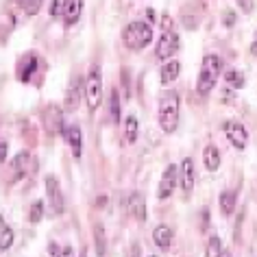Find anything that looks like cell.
I'll return each instance as SVG.
<instances>
[{"label": "cell", "mask_w": 257, "mask_h": 257, "mask_svg": "<svg viewBox=\"0 0 257 257\" xmlns=\"http://www.w3.org/2000/svg\"><path fill=\"white\" fill-rule=\"evenodd\" d=\"M109 111H111V120L113 122H120V94H118V89H113L111 92V109H109Z\"/></svg>", "instance_id": "26"}, {"label": "cell", "mask_w": 257, "mask_h": 257, "mask_svg": "<svg viewBox=\"0 0 257 257\" xmlns=\"http://www.w3.org/2000/svg\"><path fill=\"white\" fill-rule=\"evenodd\" d=\"M250 55H253V57H257V37H255V42L250 44Z\"/></svg>", "instance_id": "36"}, {"label": "cell", "mask_w": 257, "mask_h": 257, "mask_svg": "<svg viewBox=\"0 0 257 257\" xmlns=\"http://www.w3.org/2000/svg\"><path fill=\"white\" fill-rule=\"evenodd\" d=\"M222 131H224V136H227L229 144L233 146V149H237V151L246 149L248 131H246V126H244V124H240V122H235V120H227L222 124Z\"/></svg>", "instance_id": "6"}, {"label": "cell", "mask_w": 257, "mask_h": 257, "mask_svg": "<svg viewBox=\"0 0 257 257\" xmlns=\"http://www.w3.org/2000/svg\"><path fill=\"white\" fill-rule=\"evenodd\" d=\"M18 3L22 5V9L27 16H37L42 9V5H44V0H18Z\"/></svg>", "instance_id": "24"}, {"label": "cell", "mask_w": 257, "mask_h": 257, "mask_svg": "<svg viewBox=\"0 0 257 257\" xmlns=\"http://www.w3.org/2000/svg\"><path fill=\"white\" fill-rule=\"evenodd\" d=\"M44 218V203L42 201H35L33 203V207H31V214H29V220L33 222V224H37Z\"/></svg>", "instance_id": "27"}, {"label": "cell", "mask_w": 257, "mask_h": 257, "mask_svg": "<svg viewBox=\"0 0 257 257\" xmlns=\"http://www.w3.org/2000/svg\"><path fill=\"white\" fill-rule=\"evenodd\" d=\"M81 98H83V89H81V81L74 79L70 81L68 85V92H66V100H63V109H66L68 113H74L76 109H79L81 105Z\"/></svg>", "instance_id": "11"}, {"label": "cell", "mask_w": 257, "mask_h": 257, "mask_svg": "<svg viewBox=\"0 0 257 257\" xmlns=\"http://www.w3.org/2000/svg\"><path fill=\"white\" fill-rule=\"evenodd\" d=\"M146 18H149V24H155V20H157V16L153 9H146Z\"/></svg>", "instance_id": "35"}, {"label": "cell", "mask_w": 257, "mask_h": 257, "mask_svg": "<svg viewBox=\"0 0 257 257\" xmlns=\"http://www.w3.org/2000/svg\"><path fill=\"white\" fill-rule=\"evenodd\" d=\"M179 183V170L175 164L166 166L164 175H162V181H159V190H157V198L159 201H166V198H170L175 194V188Z\"/></svg>", "instance_id": "8"}, {"label": "cell", "mask_w": 257, "mask_h": 257, "mask_svg": "<svg viewBox=\"0 0 257 257\" xmlns=\"http://www.w3.org/2000/svg\"><path fill=\"white\" fill-rule=\"evenodd\" d=\"M179 50V35L177 31H162V37H159L157 46H155V57L159 61H168L177 55Z\"/></svg>", "instance_id": "5"}, {"label": "cell", "mask_w": 257, "mask_h": 257, "mask_svg": "<svg viewBox=\"0 0 257 257\" xmlns=\"http://www.w3.org/2000/svg\"><path fill=\"white\" fill-rule=\"evenodd\" d=\"M237 3V7L242 9V14H250V11L255 9V3L253 0H235Z\"/></svg>", "instance_id": "30"}, {"label": "cell", "mask_w": 257, "mask_h": 257, "mask_svg": "<svg viewBox=\"0 0 257 257\" xmlns=\"http://www.w3.org/2000/svg\"><path fill=\"white\" fill-rule=\"evenodd\" d=\"M179 115H181V98L177 92H164L159 98V126L164 133H175L179 126Z\"/></svg>", "instance_id": "1"}, {"label": "cell", "mask_w": 257, "mask_h": 257, "mask_svg": "<svg viewBox=\"0 0 257 257\" xmlns=\"http://www.w3.org/2000/svg\"><path fill=\"white\" fill-rule=\"evenodd\" d=\"M83 98L89 111H96L102 102V74L98 66H92L83 83Z\"/></svg>", "instance_id": "4"}, {"label": "cell", "mask_w": 257, "mask_h": 257, "mask_svg": "<svg viewBox=\"0 0 257 257\" xmlns=\"http://www.w3.org/2000/svg\"><path fill=\"white\" fill-rule=\"evenodd\" d=\"M170 29H172L170 16H164V18H162V31H170Z\"/></svg>", "instance_id": "33"}, {"label": "cell", "mask_w": 257, "mask_h": 257, "mask_svg": "<svg viewBox=\"0 0 257 257\" xmlns=\"http://www.w3.org/2000/svg\"><path fill=\"white\" fill-rule=\"evenodd\" d=\"M224 81H227L233 89H242L244 83H246V81H244V76L237 72V70H229V72H224Z\"/></svg>", "instance_id": "23"}, {"label": "cell", "mask_w": 257, "mask_h": 257, "mask_svg": "<svg viewBox=\"0 0 257 257\" xmlns=\"http://www.w3.org/2000/svg\"><path fill=\"white\" fill-rule=\"evenodd\" d=\"M61 255H72V248H70V246H63V250H61Z\"/></svg>", "instance_id": "37"}, {"label": "cell", "mask_w": 257, "mask_h": 257, "mask_svg": "<svg viewBox=\"0 0 257 257\" xmlns=\"http://www.w3.org/2000/svg\"><path fill=\"white\" fill-rule=\"evenodd\" d=\"M46 196H48L53 216H61L63 207H66V201H63V192H61V185L57 181V177H46Z\"/></svg>", "instance_id": "7"}, {"label": "cell", "mask_w": 257, "mask_h": 257, "mask_svg": "<svg viewBox=\"0 0 257 257\" xmlns=\"http://www.w3.org/2000/svg\"><path fill=\"white\" fill-rule=\"evenodd\" d=\"M122 40H124V46L128 50H144L153 42V24L144 20L128 22L124 27V33H122Z\"/></svg>", "instance_id": "2"}, {"label": "cell", "mask_w": 257, "mask_h": 257, "mask_svg": "<svg viewBox=\"0 0 257 257\" xmlns=\"http://www.w3.org/2000/svg\"><path fill=\"white\" fill-rule=\"evenodd\" d=\"M31 168V155L27 151H22V153H18L16 159H14V172H16V181L18 179H22L24 175L29 172Z\"/></svg>", "instance_id": "20"}, {"label": "cell", "mask_w": 257, "mask_h": 257, "mask_svg": "<svg viewBox=\"0 0 257 257\" xmlns=\"http://www.w3.org/2000/svg\"><path fill=\"white\" fill-rule=\"evenodd\" d=\"M203 164L207 172H216L220 168V153H218L216 146H205L203 149Z\"/></svg>", "instance_id": "17"}, {"label": "cell", "mask_w": 257, "mask_h": 257, "mask_svg": "<svg viewBox=\"0 0 257 257\" xmlns=\"http://www.w3.org/2000/svg\"><path fill=\"white\" fill-rule=\"evenodd\" d=\"M48 14H50V18H59V16H63V5H61V0H53V3H50Z\"/></svg>", "instance_id": "28"}, {"label": "cell", "mask_w": 257, "mask_h": 257, "mask_svg": "<svg viewBox=\"0 0 257 257\" xmlns=\"http://www.w3.org/2000/svg\"><path fill=\"white\" fill-rule=\"evenodd\" d=\"M222 72V61L218 55H207L203 59L201 72H198V81H196V92L201 96H207L211 89L216 87L218 79H220Z\"/></svg>", "instance_id": "3"}, {"label": "cell", "mask_w": 257, "mask_h": 257, "mask_svg": "<svg viewBox=\"0 0 257 257\" xmlns=\"http://www.w3.org/2000/svg\"><path fill=\"white\" fill-rule=\"evenodd\" d=\"M235 20H237L235 11H231V9H227V11H224V16H222V24H224V27H227V29L235 27Z\"/></svg>", "instance_id": "29"}, {"label": "cell", "mask_w": 257, "mask_h": 257, "mask_svg": "<svg viewBox=\"0 0 257 257\" xmlns=\"http://www.w3.org/2000/svg\"><path fill=\"white\" fill-rule=\"evenodd\" d=\"M7 153H9V146L7 142H0V164L7 162Z\"/></svg>", "instance_id": "32"}, {"label": "cell", "mask_w": 257, "mask_h": 257, "mask_svg": "<svg viewBox=\"0 0 257 257\" xmlns=\"http://www.w3.org/2000/svg\"><path fill=\"white\" fill-rule=\"evenodd\" d=\"M235 201H237V198H235V192H231V190H224V192H222V194H220V201H218L222 216H231V214H233Z\"/></svg>", "instance_id": "22"}, {"label": "cell", "mask_w": 257, "mask_h": 257, "mask_svg": "<svg viewBox=\"0 0 257 257\" xmlns=\"http://www.w3.org/2000/svg\"><path fill=\"white\" fill-rule=\"evenodd\" d=\"M222 253H224V250H222L220 237H218V235H211L209 242H207V255H209V257H218V255H222Z\"/></svg>", "instance_id": "25"}, {"label": "cell", "mask_w": 257, "mask_h": 257, "mask_svg": "<svg viewBox=\"0 0 257 257\" xmlns=\"http://www.w3.org/2000/svg\"><path fill=\"white\" fill-rule=\"evenodd\" d=\"M48 253H50V255H59L61 250H59V246H57L55 242H50V244H48Z\"/></svg>", "instance_id": "34"}, {"label": "cell", "mask_w": 257, "mask_h": 257, "mask_svg": "<svg viewBox=\"0 0 257 257\" xmlns=\"http://www.w3.org/2000/svg\"><path fill=\"white\" fill-rule=\"evenodd\" d=\"M35 70H37V57L35 55H27L22 59V63H20V70H18V74H20V81L22 83H29L31 76L35 74Z\"/></svg>", "instance_id": "18"}, {"label": "cell", "mask_w": 257, "mask_h": 257, "mask_svg": "<svg viewBox=\"0 0 257 257\" xmlns=\"http://www.w3.org/2000/svg\"><path fill=\"white\" fill-rule=\"evenodd\" d=\"M172 237H175V233H172V229L168 227V224H157L155 231H153V240H155L157 248H162V250L170 248Z\"/></svg>", "instance_id": "15"}, {"label": "cell", "mask_w": 257, "mask_h": 257, "mask_svg": "<svg viewBox=\"0 0 257 257\" xmlns=\"http://www.w3.org/2000/svg\"><path fill=\"white\" fill-rule=\"evenodd\" d=\"M83 14V0H66L63 3V24L74 27Z\"/></svg>", "instance_id": "12"}, {"label": "cell", "mask_w": 257, "mask_h": 257, "mask_svg": "<svg viewBox=\"0 0 257 257\" xmlns=\"http://www.w3.org/2000/svg\"><path fill=\"white\" fill-rule=\"evenodd\" d=\"M194 179H196L194 162H192V157H183L181 168H179V183H181V190L185 196H190L192 190H194Z\"/></svg>", "instance_id": "9"}, {"label": "cell", "mask_w": 257, "mask_h": 257, "mask_svg": "<svg viewBox=\"0 0 257 257\" xmlns=\"http://www.w3.org/2000/svg\"><path fill=\"white\" fill-rule=\"evenodd\" d=\"M100 233H102V229L96 227V246H98V255L105 253V237H102Z\"/></svg>", "instance_id": "31"}, {"label": "cell", "mask_w": 257, "mask_h": 257, "mask_svg": "<svg viewBox=\"0 0 257 257\" xmlns=\"http://www.w3.org/2000/svg\"><path fill=\"white\" fill-rule=\"evenodd\" d=\"M14 242H16L14 231H11L7 220L0 216V250H9L11 246H14Z\"/></svg>", "instance_id": "19"}, {"label": "cell", "mask_w": 257, "mask_h": 257, "mask_svg": "<svg viewBox=\"0 0 257 257\" xmlns=\"http://www.w3.org/2000/svg\"><path fill=\"white\" fill-rule=\"evenodd\" d=\"M179 72H181V63H179L177 59L164 61V68H162V72H159V81H162V85H170V83H175Z\"/></svg>", "instance_id": "14"}, {"label": "cell", "mask_w": 257, "mask_h": 257, "mask_svg": "<svg viewBox=\"0 0 257 257\" xmlns=\"http://www.w3.org/2000/svg\"><path fill=\"white\" fill-rule=\"evenodd\" d=\"M63 138H66V142L70 146V151H72V155L76 159H81L83 155V133H81V126L76 124H70V126H63Z\"/></svg>", "instance_id": "10"}, {"label": "cell", "mask_w": 257, "mask_h": 257, "mask_svg": "<svg viewBox=\"0 0 257 257\" xmlns=\"http://www.w3.org/2000/svg\"><path fill=\"white\" fill-rule=\"evenodd\" d=\"M128 214L140 222L146 220V198L142 192H133V194L128 196Z\"/></svg>", "instance_id": "13"}, {"label": "cell", "mask_w": 257, "mask_h": 257, "mask_svg": "<svg viewBox=\"0 0 257 257\" xmlns=\"http://www.w3.org/2000/svg\"><path fill=\"white\" fill-rule=\"evenodd\" d=\"M124 136H126V142L128 144H136L138 142L140 122H138L136 115H126V120H124Z\"/></svg>", "instance_id": "21"}, {"label": "cell", "mask_w": 257, "mask_h": 257, "mask_svg": "<svg viewBox=\"0 0 257 257\" xmlns=\"http://www.w3.org/2000/svg\"><path fill=\"white\" fill-rule=\"evenodd\" d=\"M63 111L66 109H59L57 105H50L48 107V131L50 133H59V131H63Z\"/></svg>", "instance_id": "16"}]
</instances>
